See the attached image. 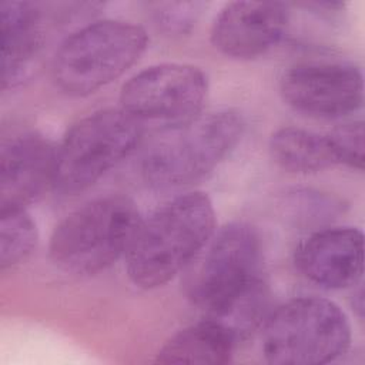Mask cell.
Listing matches in <instances>:
<instances>
[{
    "label": "cell",
    "instance_id": "6da1fadb",
    "mask_svg": "<svg viewBox=\"0 0 365 365\" xmlns=\"http://www.w3.org/2000/svg\"><path fill=\"white\" fill-rule=\"evenodd\" d=\"M190 297L237 341L264 324L268 297L262 247L252 225L231 222L218 231L190 285Z\"/></svg>",
    "mask_w": 365,
    "mask_h": 365
},
{
    "label": "cell",
    "instance_id": "7a4b0ae2",
    "mask_svg": "<svg viewBox=\"0 0 365 365\" xmlns=\"http://www.w3.org/2000/svg\"><path fill=\"white\" fill-rule=\"evenodd\" d=\"M215 211L204 192L178 195L157 208L141 224L125 254L127 274L140 288L171 281L208 242Z\"/></svg>",
    "mask_w": 365,
    "mask_h": 365
},
{
    "label": "cell",
    "instance_id": "3957f363",
    "mask_svg": "<svg viewBox=\"0 0 365 365\" xmlns=\"http://www.w3.org/2000/svg\"><path fill=\"white\" fill-rule=\"evenodd\" d=\"M244 121L238 113L217 110L165 127L141 161V173L157 188H175L210 174L238 144Z\"/></svg>",
    "mask_w": 365,
    "mask_h": 365
},
{
    "label": "cell",
    "instance_id": "277c9868",
    "mask_svg": "<svg viewBox=\"0 0 365 365\" xmlns=\"http://www.w3.org/2000/svg\"><path fill=\"white\" fill-rule=\"evenodd\" d=\"M141 220L134 202L125 197L91 200L54 228L50 258L66 272L97 274L125 257Z\"/></svg>",
    "mask_w": 365,
    "mask_h": 365
},
{
    "label": "cell",
    "instance_id": "5b68a950",
    "mask_svg": "<svg viewBox=\"0 0 365 365\" xmlns=\"http://www.w3.org/2000/svg\"><path fill=\"white\" fill-rule=\"evenodd\" d=\"M147 33L124 20H100L71 33L53 60V78L67 94L86 96L123 76L145 51Z\"/></svg>",
    "mask_w": 365,
    "mask_h": 365
},
{
    "label": "cell",
    "instance_id": "8992f818",
    "mask_svg": "<svg viewBox=\"0 0 365 365\" xmlns=\"http://www.w3.org/2000/svg\"><path fill=\"white\" fill-rule=\"evenodd\" d=\"M351 325L345 312L319 297L294 298L262 324V354L274 365H321L345 354Z\"/></svg>",
    "mask_w": 365,
    "mask_h": 365
},
{
    "label": "cell",
    "instance_id": "52a82bcc",
    "mask_svg": "<svg viewBox=\"0 0 365 365\" xmlns=\"http://www.w3.org/2000/svg\"><path fill=\"white\" fill-rule=\"evenodd\" d=\"M140 137L141 123L121 107L78 120L57 145L53 187L66 194L91 187L134 150Z\"/></svg>",
    "mask_w": 365,
    "mask_h": 365
},
{
    "label": "cell",
    "instance_id": "ba28073f",
    "mask_svg": "<svg viewBox=\"0 0 365 365\" xmlns=\"http://www.w3.org/2000/svg\"><path fill=\"white\" fill-rule=\"evenodd\" d=\"M205 73L191 64L163 63L134 74L121 88V108L140 123L165 127L185 123L202 110Z\"/></svg>",
    "mask_w": 365,
    "mask_h": 365
},
{
    "label": "cell",
    "instance_id": "9c48e42d",
    "mask_svg": "<svg viewBox=\"0 0 365 365\" xmlns=\"http://www.w3.org/2000/svg\"><path fill=\"white\" fill-rule=\"evenodd\" d=\"M284 101L315 118H339L364 101L361 70L345 61H302L288 67L279 80Z\"/></svg>",
    "mask_w": 365,
    "mask_h": 365
},
{
    "label": "cell",
    "instance_id": "30bf717a",
    "mask_svg": "<svg viewBox=\"0 0 365 365\" xmlns=\"http://www.w3.org/2000/svg\"><path fill=\"white\" fill-rule=\"evenodd\" d=\"M289 7L279 1H232L215 17L211 43L232 58H255L284 37Z\"/></svg>",
    "mask_w": 365,
    "mask_h": 365
},
{
    "label": "cell",
    "instance_id": "8fae6325",
    "mask_svg": "<svg viewBox=\"0 0 365 365\" xmlns=\"http://www.w3.org/2000/svg\"><path fill=\"white\" fill-rule=\"evenodd\" d=\"M298 269L311 282L342 289L364 274V235L354 227H331L309 235L295 252Z\"/></svg>",
    "mask_w": 365,
    "mask_h": 365
},
{
    "label": "cell",
    "instance_id": "7c38bea8",
    "mask_svg": "<svg viewBox=\"0 0 365 365\" xmlns=\"http://www.w3.org/2000/svg\"><path fill=\"white\" fill-rule=\"evenodd\" d=\"M57 147L41 134L26 131L1 145L0 207H24L54 182Z\"/></svg>",
    "mask_w": 365,
    "mask_h": 365
},
{
    "label": "cell",
    "instance_id": "4fadbf2b",
    "mask_svg": "<svg viewBox=\"0 0 365 365\" xmlns=\"http://www.w3.org/2000/svg\"><path fill=\"white\" fill-rule=\"evenodd\" d=\"M1 83L3 88L19 83L41 41V11L29 1H3Z\"/></svg>",
    "mask_w": 365,
    "mask_h": 365
},
{
    "label": "cell",
    "instance_id": "5bb4252c",
    "mask_svg": "<svg viewBox=\"0 0 365 365\" xmlns=\"http://www.w3.org/2000/svg\"><path fill=\"white\" fill-rule=\"evenodd\" d=\"M237 338L222 324L205 318L174 334L158 351L160 364H214L231 361Z\"/></svg>",
    "mask_w": 365,
    "mask_h": 365
},
{
    "label": "cell",
    "instance_id": "9a60e30c",
    "mask_svg": "<svg viewBox=\"0 0 365 365\" xmlns=\"http://www.w3.org/2000/svg\"><path fill=\"white\" fill-rule=\"evenodd\" d=\"M269 153L282 170L297 174L317 173L338 164L327 134L298 127L277 130L269 138Z\"/></svg>",
    "mask_w": 365,
    "mask_h": 365
},
{
    "label": "cell",
    "instance_id": "2e32d148",
    "mask_svg": "<svg viewBox=\"0 0 365 365\" xmlns=\"http://www.w3.org/2000/svg\"><path fill=\"white\" fill-rule=\"evenodd\" d=\"M0 217V268L6 271L31 254L37 242V230L24 207H1Z\"/></svg>",
    "mask_w": 365,
    "mask_h": 365
},
{
    "label": "cell",
    "instance_id": "e0dca14e",
    "mask_svg": "<svg viewBox=\"0 0 365 365\" xmlns=\"http://www.w3.org/2000/svg\"><path fill=\"white\" fill-rule=\"evenodd\" d=\"M338 164L364 170V124L362 121L344 123L327 134Z\"/></svg>",
    "mask_w": 365,
    "mask_h": 365
},
{
    "label": "cell",
    "instance_id": "ac0fdd59",
    "mask_svg": "<svg viewBox=\"0 0 365 365\" xmlns=\"http://www.w3.org/2000/svg\"><path fill=\"white\" fill-rule=\"evenodd\" d=\"M198 7H201L200 3L168 4V10L158 11V19L170 30H184L187 24L195 21Z\"/></svg>",
    "mask_w": 365,
    "mask_h": 365
}]
</instances>
